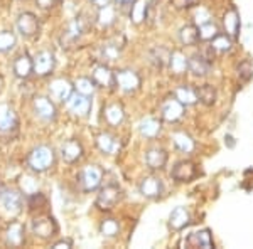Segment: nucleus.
<instances>
[{
    "label": "nucleus",
    "instance_id": "nucleus-33",
    "mask_svg": "<svg viewBox=\"0 0 253 249\" xmlns=\"http://www.w3.org/2000/svg\"><path fill=\"white\" fill-rule=\"evenodd\" d=\"M174 143L179 150H181V152L189 153L194 150V142L191 140V137L186 133H175L174 135Z\"/></svg>",
    "mask_w": 253,
    "mask_h": 249
},
{
    "label": "nucleus",
    "instance_id": "nucleus-23",
    "mask_svg": "<svg viewBox=\"0 0 253 249\" xmlns=\"http://www.w3.org/2000/svg\"><path fill=\"white\" fill-rule=\"evenodd\" d=\"M170 54H172V52H169L164 47H154L152 51L149 52V58H150V63L156 68H164L170 61Z\"/></svg>",
    "mask_w": 253,
    "mask_h": 249
},
{
    "label": "nucleus",
    "instance_id": "nucleus-34",
    "mask_svg": "<svg viewBox=\"0 0 253 249\" xmlns=\"http://www.w3.org/2000/svg\"><path fill=\"white\" fill-rule=\"evenodd\" d=\"M169 64H170V69H172L175 74H181L182 71L187 69V59L181 54V52H172V54H170Z\"/></svg>",
    "mask_w": 253,
    "mask_h": 249
},
{
    "label": "nucleus",
    "instance_id": "nucleus-16",
    "mask_svg": "<svg viewBox=\"0 0 253 249\" xmlns=\"http://www.w3.org/2000/svg\"><path fill=\"white\" fill-rule=\"evenodd\" d=\"M34 108H36V113H38L42 120H54L56 108L47 98H36Z\"/></svg>",
    "mask_w": 253,
    "mask_h": 249
},
{
    "label": "nucleus",
    "instance_id": "nucleus-6",
    "mask_svg": "<svg viewBox=\"0 0 253 249\" xmlns=\"http://www.w3.org/2000/svg\"><path fill=\"white\" fill-rule=\"evenodd\" d=\"M32 229H34L36 236H39V238H42V239H49L56 234L58 226H56L52 217H39L32 222Z\"/></svg>",
    "mask_w": 253,
    "mask_h": 249
},
{
    "label": "nucleus",
    "instance_id": "nucleus-8",
    "mask_svg": "<svg viewBox=\"0 0 253 249\" xmlns=\"http://www.w3.org/2000/svg\"><path fill=\"white\" fill-rule=\"evenodd\" d=\"M115 83L124 89V91L130 93V91H135V89L140 86V77L133 71H120L115 74Z\"/></svg>",
    "mask_w": 253,
    "mask_h": 249
},
{
    "label": "nucleus",
    "instance_id": "nucleus-26",
    "mask_svg": "<svg viewBox=\"0 0 253 249\" xmlns=\"http://www.w3.org/2000/svg\"><path fill=\"white\" fill-rule=\"evenodd\" d=\"M24 241V227L19 222H12L7 229V243L10 246H20Z\"/></svg>",
    "mask_w": 253,
    "mask_h": 249
},
{
    "label": "nucleus",
    "instance_id": "nucleus-5",
    "mask_svg": "<svg viewBox=\"0 0 253 249\" xmlns=\"http://www.w3.org/2000/svg\"><path fill=\"white\" fill-rule=\"evenodd\" d=\"M170 175H172L177 182H191L196 175H198V169H196V165L193 162L182 160V162L175 163Z\"/></svg>",
    "mask_w": 253,
    "mask_h": 249
},
{
    "label": "nucleus",
    "instance_id": "nucleus-24",
    "mask_svg": "<svg viewBox=\"0 0 253 249\" xmlns=\"http://www.w3.org/2000/svg\"><path fill=\"white\" fill-rule=\"evenodd\" d=\"M93 81H95L96 84H100V86H113L115 76H113V72H110L108 68L100 66L93 72Z\"/></svg>",
    "mask_w": 253,
    "mask_h": 249
},
{
    "label": "nucleus",
    "instance_id": "nucleus-28",
    "mask_svg": "<svg viewBox=\"0 0 253 249\" xmlns=\"http://www.w3.org/2000/svg\"><path fill=\"white\" fill-rule=\"evenodd\" d=\"M175 98L181 101L182 105H194L198 101V95H196V89L189 86H179L175 89Z\"/></svg>",
    "mask_w": 253,
    "mask_h": 249
},
{
    "label": "nucleus",
    "instance_id": "nucleus-7",
    "mask_svg": "<svg viewBox=\"0 0 253 249\" xmlns=\"http://www.w3.org/2000/svg\"><path fill=\"white\" fill-rule=\"evenodd\" d=\"M17 29L22 36H26V37H31V36H36L39 32V20L36 19V15L29 14V12H26V14H22L17 20Z\"/></svg>",
    "mask_w": 253,
    "mask_h": 249
},
{
    "label": "nucleus",
    "instance_id": "nucleus-45",
    "mask_svg": "<svg viewBox=\"0 0 253 249\" xmlns=\"http://www.w3.org/2000/svg\"><path fill=\"white\" fill-rule=\"evenodd\" d=\"M174 2H175V5H177V7H187V5H191L194 0H174Z\"/></svg>",
    "mask_w": 253,
    "mask_h": 249
},
{
    "label": "nucleus",
    "instance_id": "nucleus-18",
    "mask_svg": "<svg viewBox=\"0 0 253 249\" xmlns=\"http://www.w3.org/2000/svg\"><path fill=\"white\" fill-rule=\"evenodd\" d=\"M145 162L147 165L150 167V169H162V167L166 165L167 162V153L164 150L161 148H154V150H149L145 155Z\"/></svg>",
    "mask_w": 253,
    "mask_h": 249
},
{
    "label": "nucleus",
    "instance_id": "nucleus-14",
    "mask_svg": "<svg viewBox=\"0 0 253 249\" xmlns=\"http://www.w3.org/2000/svg\"><path fill=\"white\" fill-rule=\"evenodd\" d=\"M186 244L189 248H213V239H211L210 231H199L193 232L189 238L186 239Z\"/></svg>",
    "mask_w": 253,
    "mask_h": 249
},
{
    "label": "nucleus",
    "instance_id": "nucleus-21",
    "mask_svg": "<svg viewBox=\"0 0 253 249\" xmlns=\"http://www.w3.org/2000/svg\"><path fill=\"white\" fill-rule=\"evenodd\" d=\"M96 142H98V146H100L105 153H117L118 148H120V142H118L115 137H112L110 133H101Z\"/></svg>",
    "mask_w": 253,
    "mask_h": 249
},
{
    "label": "nucleus",
    "instance_id": "nucleus-15",
    "mask_svg": "<svg viewBox=\"0 0 253 249\" xmlns=\"http://www.w3.org/2000/svg\"><path fill=\"white\" fill-rule=\"evenodd\" d=\"M187 69L196 76H206L211 69V63H208L201 54H196L191 59H187Z\"/></svg>",
    "mask_w": 253,
    "mask_h": 249
},
{
    "label": "nucleus",
    "instance_id": "nucleus-19",
    "mask_svg": "<svg viewBox=\"0 0 253 249\" xmlns=\"http://www.w3.org/2000/svg\"><path fill=\"white\" fill-rule=\"evenodd\" d=\"M140 192L145 197H159L162 192V183L156 177H149L140 183Z\"/></svg>",
    "mask_w": 253,
    "mask_h": 249
},
{
    "label": "nucleus",
    "instance_id": "nucleus-2",
    "mask_svg": "<svg viewBox=\"0 0 253 249\" xmlns=\"http://www.w3.org/2000/svg\"><path fill=\"white\" fill-rule=\"evenodd\" d=\"M101 175H103V172H101L96 165H89L80 172V177H78L80 185L83 187V190H86V192L95 190L101 182Z\"/></svg>",
    "mask_w": 253,
    "mask_h": 249
},
{
    "label": "nucleus",
    "instance_id": "nucleus-48",
    "mask_svg": "<svg viewBox=\"0 0 253 249\" xmlns=\"http://www.w3.org/2000/svg\"><path fill=\"white\" fill-rule=\"evenodd\" d=\"M117 3H120V5H128V3H133L135 0H115Z\"/></svg>",
    "mask_w": 253,
    "mask_h": 249
},
{
    "label": "nucleus",
    "instance_id": "nucleus-13",
    "mask_svg": "<svg viewBox=\"0 0 253 249\" xmlns=\"http://www.w3.org/2000/svg\"><path fill=\"white\" fill-rule=\"evenodd\" d=\"M61 155H63L64 162L68 163H75L76 160H80L81 155H83V148L76 140H69L63 145L61 148Z\"/></svg>",
    "mask_w": 253,
    "mask_h": 249
},
{
    "label": "nucleus",
    "instance_id": "nucleus-10",
    "mask_svg": "<svg viewBox=\"0 0 253 249\" xmlns=\"http://www.w3.org/2000/svg\"><path fill=\"white\" fill-rule=\"evenodd\" d=\"M68 108L71 109L75 115H86L89 111V103L88 96L86 95H81V93H76V95H71L68 98Z\"/></svg>",
    "mask_w": 253,
    "mask_h": 249
},
{
    "label": "nucleus",
    "instance_id": "nucleus-36",
    "mask_svg": "<svg viewBox=\"0 0 253 249\" xmlns=\"http://www.w3.org/2000/svg\"><path fill=\"white\" fill-rule=\"evenodd\" d=\"M236 71H238V79L242 81V83H248V81L253 77V63L248 59L243 61Z\"/></svg>",
    "mask_w": 253,
    "mask_h": 249
},
{
    "label": "nucleus",
    "instance_id": "nucleus-17",
    "mask_svg": "<svg viewBox=\"0 0 253 249\" xmlns=\"http://www.w3.org/2000/svg\"><path fill=\"white\" fill-rule=\"evenodd\" d=\"M51 89L52 96L56 98V100H61V101H66L69 96H71V86H69V83L66 79H56L51 83Z\"/></svg>",
    "mask_w": 253,
    "mask_h": 249
},
{
    "label": "nucleus",
    "instance_id": "nucleus-12",
    "mask_svg": "<svg viewBox=\"0 0 253 249\" xmlns=\"http://www.w3.org/2000/svg\"><path fill=\"white\" fill-rule=\"evenodd\" d=\"M124 39L118 42V37H113L110 39L108 42H105L103 46H101V58H103V61H115L118 58V54L122 52V49H124Z\"/></svg>",
    "mask_w": 253,
    "mask_h": 249
},
{
    "label": "nucleus",
    "instance_id": "nucleus-25",
    "mask_svg": "<svg viewBox=\"0 0 253 249\" xmlns=\"http://www.w3.org/2000/svg\"><path fill=\"white\" fill-rule=\"evenodd\" d=\"M34 71V66H32V61L27 58V56H19L14 63V72L19 77H27L31 72Z\"/></svg>",
    "mask_w": 253,
    "mask_h": 249
},
{
    "label": "nucleus",
    "instance_id": "nucleus-38",
    "mask_svg": "<svg viewBox=\"0 0 253 249\" xmlns=\"http://www.w3.org/2000/svg\"><path fill=\"white\" fill-rule=\"evenodd\" d=\"M76 89H78V93L81 95H93V91H95V81L88 79V77H80L78 81H76Z\"/></svg>",
    "mask_w": 253,
    "mask_h": 249
},
{
    "label": "nucleus",
    "instance_id": "nucleus-31",
    "mask_svg": "<svg viewBox=\"0 0 253 249\" xmlns=\"http://www.w3.org/2000/svg\"><path fill=\"white\" fill-rule=\"evenodd\" d=\"M140 133L144 135L145 138H154L156 135L161 132V123L157 120H152V118H147L140 123Z\"/></svg>",
    "mask_w": 253,
    "mask_h": 249
},
{
    "label": "nucleus",
    "instance_id": "nucleus-46",
    "mask_svg": "<svg viewBox=\"0 0 253 249\" xmlns=\"http://www.w3.org/2000/svg\"><path fill=\"white\" fill-rule=\"evenodd\" d=\"M52 248H71V241H59V243H56Z\"/></svg>",
    "mask_w": 253,
    "mask_h": 249
},
{
    "label": "nucleus",
    "instance_id": "nucleus-42",
    "mask_svg": "<svg viewBox=\"0 0 253 249\" xmlns=\"http://www.w3.org/2000/svg\"><path fill=\"white\" fill-rule=\"evenodd\" d=\"M145 10H147V5L144 2H137L135 5L132 7V17L135 22H140V20L145 19Z\"/></svg>",
    "mask_w": 253,
    "mask_h": 249
},
{
    "label": "nucleus",
    "instance_id": "nucleus-32",
    "mask_svg": "<svg viewBox=\"0 0 253 249\" xmlns=\"http://www.w3.org/2000/svg\"><path fill=\"white\" fill-rule=\"evenodd\" d=\"M105 118L110 125H118L124 121V109L118 105H110L107 109H105Z\"/></svg>",
    "mask_w": 253,
    "mask_h": 249
},
{
    "label": "nucleus",
    "instance_id": "nucleus-30",
    "mask_svg": "<svg viewBox=\"0 0 253 249\" xmlns=\"http://www.w3.org/2000/svg\"><path fill=\"white\" fill-rule=\"evenodd\" d=\"M224 27H226V32L228 36H235L238 34V29H240V19H238V14H236L235 9L228 10L226 15H224Z\"/></svg>",
    "mask_w": 253,
    "mask_h": 249
},
{
    "label": "nucleus",
    "instance_id": "nucleus-41",
    "mask_svg": "<svg viewBox=\"0 0 253 249\" xmlns=\"http://www.w3.org/2000/svg\"><path fill=\"white\" fill-rule=\"evenodd\" d=\"M101 232H103V236L113 238V236L118 232V222L115 219H107L103 224H101Z\"/></svg>",
    "mask_w": 253,
    "mask_h": 249
},
{
    "label": "nucleus",
    "instance_id": "nucleus-44",
    "mask_svg": "<svg viewBox=\"0 0 253 249\" xmlns=\"http://www.w3.org/2000/svg\"><path fill=\"white\" fill-rule=\"evenodd\" d=\"M36 2H38V5L42 7V9H51L56 0H36Z\"/></svg>",
    "mask_w": 253,
    "mask_h": 249
},
{
    "label": "nucleus",
    "instance_id": "nucleus-1",
    "mask_svg": "<svg viewBox=\"0 0 253 249\" xmlns=\"http://www.w3.org/2000/svg\"><path fill=\"white\" fill-rule=\"evenodd\" d=\"M54 162V153L52 150L46 145H41L29 155V165L32 170H38V172H42V170H47L49 167Z\"/></svg>",
    "mask_w": 253,
    "mask_h": 249
},
{
    "label": "nucleus",
    "instance_id": "nucleus-22",
    "mask_svg": "<svg viewBox=\"0 0 253 249\" xmlns=\"http://www.w3.org/2000/svg\"><path fill=\"white\" fill-rule=\"evenodd\" d=\"M196 95H198V100L201 101L203 105L211 106L216 103L218 93H216V89L211 86V84H203V86L196 88Z\"/></svg>",
    "mask_w": 253,
    "mask_h": 249
},
{
    "label": "nucleus",
    "instance_id": "nucleus-27",
    "mask_svg": "<svg viewBox=\"0 0 253 249\" xmlns=\"http://www.w3.org/2000/svg\"><path fill=\"white\" fill-rule=\"evenodd\" d=\"M181 40L184 46H196L199 42V29L194 26H186L181 29Z\"/></svg>",
    "mask_w": 253,
    "mask_h": 249
},
{
    "label": "nucleus",
    "instance_id": "nucleus-11",
    "mask_svg": "<svg viewBox=\"0 0 253 249\" xmlns=\"http://www.w3.org/2000/svg\"><path fill=\"white\" fill-rule=\"evenodd\" d=\"M17 126V115L7 105L0 106V132H10Z\"/></svg>",
    "mask_w": 253,
    "mask_h": 249
},
{
    "label": "nucleus",
    "instance_id": "nucleus-43",
    "mask_svg": "<svg viewBox=\"0 0 253 249\" xmlns=\"http://www.w3.org/2000/svg\"><path fill=\"white\" fill-rule=\"evenodd\" d=\"M46 206V197L42 194H32L29 197V207L31 209H39V207Z\"/></svg>",
    "mask_w": 253,
    "mask_h": 249
},
{
    "label": "nucleus",
    "instance_id": "nucleus-20",
    "mask_svg": "<svg viewBox=\"0 0 253 249\" xmlns=\"http://www.w3.org/2000/svg\"><path fill=\"white\" fill-rule=\"evenodd\" d=\"M0 201H2L3 207L10 212H19L20 206H22V199H20V195L14 190H5L2 194V197H0Z\"/></svg>",
    "mask_w": 253,
    "mask_h": 249
},
{
    "label": "nucleus",
    "instance_id": "nucleus-40",
    "mask_svg": "<svg viewBox=\"0 0 253 249\" xmlns=\"http://www.w3.org/2000/svg\"><path fill=\"white\" fill-rule=\"evenodd\" d=\"M98 19H100V22L103 24V26H110V24H113V20H115V10H113L110 5L101 7Z\"/></svg>",
    "mask_w": 253,
    "mask_h": 249
},
{
    "label": "nucleus",
    "instance_id": "nucleus-4",
    "mask_svg": "<svg viewBox=\"0 0 253 249\" xmlns=\"http://www.w3.org/2000/svg\"><path fill=\"white\" fill-rule=\"evenodd\" d=\"M32 66H34L36 74L39 76H46L54 69V54L49 51H42L39 52L38 56L32 61Z\"/></svg>",
    "mask_w": 253,
    "mask_h": 249
},
{
    "label": "nucleus",
    "instance_id": "nucleus-9",
    "mask_svg": "<svg viewBox=\"0 0 253 249\" xmlns=\"http://www.w3.org/2000/svg\"><path fill=\"white\" fill-rule=\"evenodd\" d=\"M182 111H184V105L174 98V100H167L164 105H162V116L167 121H177L179 118L182 116Z\"/></svg>",
    "mask_w": 253,
    "mask_h": 249
},
{
    "label": "nucleus",
    "instance_id": "nucleus-47",
    "mask_svg": "<svg viewBox=\"0 0 253 249\" xmlns=\"http://www.w3.org/2000/svg\"><path fill=\"white\" fill-rule=\"evenodd\" d=\"M91 2L95 3L96 7H100V9H101V7H107L108 5L110 0H91Z\"/></svg>",
    "mask_w": 253,
    "mask_h": 249
},
{
    "label": "nucleus",
    "instance_id": "nucleus-35",
    "mask_svg": "<svg viewBox=\"0 0 253 249\" xmlns=\"http://www.w3.org/2000/svg\"><path fill=\"white\" fill-rule=\"evenodd\" d=\"M218 34H219L218 27H216L211 20L201 24V27H199V39H203V40H213Z\"/></svg>",
    "mask_w": 253,
    "mask_h": 249
},
{
    "label": "nucleus",
    "instance_id": "nucleus-37",
    "mask_svg": "<svg viewBox=\"0 0 253 249\" xmlns=\"http://www.w3.org/2000/svg\"><path fill=\"white\" fill-rule=\"evenodd\" d=\"M211 46H213L214 51H219V52H226L231 49V40L228 36L224 34H218L216 37L213 39V42H211Z\"/></svg>",
    "mask_w": 253,
    "mask_h": 249
},
{
    "label": "nucleus",
    "instance_id": "nucleus-3",
    "mask_svg": "<svg viewBox=\"0 0 253 249\" xmlns=\"http://www.w3.org/2000/svg\"><path fill=\"white\" fill-rule=\"evenodd\" d=\"M118 201H120V189L117 185H113V183H110V185L100 190L96 199V206L103 211H110L117 206Z\"/></svg>",
    "mask_w": 253,
    "mask_h": 249
},
{
    "label": "nucleus",
    "instance_id": "nucleus-39",
    "mask_svg": "<svg viewBox=\"0 0 253 249\" xmlns=\"http://www.w3.org/2000/svg\"><path fill=\"white\" fill-rule=\"evenodd\" d=\"M15 46V37L12 32H0V52H7Z\"/></svg>",
    "mask_w": 253,
    "mask_h": 249
},
{
    "label": "nucleus",
    "instance_id": "nucleus-29",
    "mask_svg": "<svg viewBox=\"0 0 253 249\" xmlns=\"http://www.w3.org/2000/svg\"><path fill=\"white\" fill-rule=\"evenodd\" d=\"M187 220H189V214H187L184 207H175L172 214H170V226L174 229H182L187 224Z\"/></svg>",
    "mask_w": 253,
    "mask_h": 249
}]
</instances>
